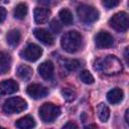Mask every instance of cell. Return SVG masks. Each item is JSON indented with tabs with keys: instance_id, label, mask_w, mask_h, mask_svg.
Returning a JSON list of instances; mask_svg holds the SVG:
<instances>
[{
	"instance_id": "6da1fadb",
	"label": "cell",
	"mask_w": 129,
	"mask_h": 129,
	"mask_svg": "<svg viewBox=\"0 0 129 129\" xmlns=\"http://www.w3.org/2000/svg\"><path fill=\"white\" fill-rule=\"evenodd\" d=\"M94 69L107 76L117 75L122 72L123 67L121 61L115 55H107L95 61Z\"/></svg>"
},
{
	"instance_id": "7a4b0ae2",
	"label": "cell",
	"mask_w": 129,
	"mask_h": 129,
	"mask_svg": "<svg viewBox=\"0 0 129 129\" xmlns=\"http://www.w3.org/2000/svg\"><path fill=\"white\" fill-rule=\"evenodd\" d=\"M60 44H61V47L67 52H70V53L76 52L81 47L82 35L76 30L68 31L61 36Z\"/></svg>"
},
{
	"instance_id": "3957f363",
	"label": "cell",
	"mask_w": 129,
	"mask_h": 129,
	"mask_svg": "<svg viewBox=\"0 0 129 129\" xmlns=\"http://www.w3.org/2000/svg\"><path fill=\"white\" fill-rule=\"evenodd\" d=\"M39 117L44 123L53 122L60 114V109L58 106L52 103H44L38 110Z\"/></svg>"
},
{
	"instance_id": "277c9868",
	"label": "cell",
	"mask_w": 129,
	"mask_h": 129,
	"mask_svg": "<svg viewBox=\"0 0 129 129\" xmlns=\"http://www.w3.org/2000/svg\"><path fill=\"white\" fill-rule=\"evenodd\" d=\"M77 13L80 20L84 23H93L99 19V11L91 5H80L77 8Z\"/></svg>"
},
{
	"instance_id": "5b68a950",
	"label": "cell",
	"mask_w": 129,
	"mask_h": 129,
	"mask_svg": "<svg viewBox=\"0 0 129 129\" xmlns=\"http://www.w3.org/2000/svg\"><path fill=\"white\" fill-rule=\"evenodd\" d=\"M27 107V103L20 97H12L5 101L3 105V111L6 114H15L24 111Z\"/></svg>"
},
{
	"instance_id": "8992f818",
	"label": "cell",
	"mask_w": 129,
	"mask_h": 129,
	"mask_svg": "<svg viewBox=\"0 0 129 129\" xmlns=\"http://www.w3.org/2000/svg\"><path fill=\"white\" fill-rule=\"evenodd\" d=\"M110 26L118 32H125L128 29V15L126 12H118L114 14L109 20Z\"/></svg>"
},
{
	"instance_id": "52a82bcc",
	"label": "cell",
	"mask_w": 129,
	"mask_h": 129,
	"mask_svg": "<svg viewBox=\"0 0 129 129\" xmlns=\"http://www.w3.org/2000/svg\"><path fill=\"white\" fill-rule=\"evenodd\" d=\"M42 54V48L38 46L35 43H29L26 45V47L21 50L20 55L21 57L29 60V61H35L37 60Z\"/></svg>"
},
{
	"instance_id": "ba28073f",
	"label": "cell",
	"mask_w": 129,
	"mask_h": 129,
	"mask_svg": "<svg viewBox=\"0 0 129 129\" xmlns=\"http://www.w3.org/2000/svg\"><path fill=\"white\" fill-rule=\"evenodd\" d=\"M113 43L114 38L107 31L101 30L95 36V44L98 48H109L113 45Z\"/></svg>"
},
{
	"instance_id": "9c48e42d",
	"label": "cell",
	"mask_w": 129,
	"mask_h": 129,
	"mask_svg": "<svg viewBox=\"0 0 129 129\" xmlns=\"http://www.w3.org/2000/svg\"><path fill=\"white\" fill-rule=\"evenodd\" d=\"M26 93L28 94V96H30L32 99L38 100V99H42L44 98L48 91L45 87L39 85V84H31L27 87L26 89Z\"/></svg>"
},
{
	"instance_id": "30bf717a",
	"label": "cell",
	"mask_w": 129,
	"mask_h": 129,
	"mask_svg": "<svg viewBox=\"0 0 129 129\" xmlns=\"http://www.w3.org/2000/svg\"><path fill=\"white\" fill-rule=\"evenodd\" d=\"M33 34L39 41H41L45 45H52L54 43V38H53L52 34L48 31H46L45 29L35 28L33 30Z\"/></svg>"
},
{
	"instance_id": "8fae6325",
	"label": "cell",
	"mask_w": 129,
	"mask_h": 129,
	"mask_svg": "<svg viewBox=\"0 0 129 129\" xmlns=\"http://www.w3.org/2000/svg\"><path fill=\"white\" fill-rule=\"evenodd\" d=\"M38 73L41 76L42 79L46 80V81H50L53 78V72H54V66L51 61L47 60L42 62L39 67H38Z\"/></svg>"
},
{
	"instance_id": "7c38bea8",
	"label": "cell",
	"mask_w": 129,
	"mask_h": 129,
	"mask_svg": "<svg viewBox=\"0 0 129 129\" xmlns=\"http://www.w3.org/2000/svg\"><path fill=\"white\" fill-rule=\"evenodd\" d=\"M18 91V84L14 80H5L0 83V93L3 95L13 94Z\"/></svg>"
},
{
	"instance_id": "4fadbf2b",
	"label": "cell",
	"mask_w": 129,
	"mask_h": 129,
	"mask_svg": "<svg viewBox=\"0 0 129 129\" xmlns=\"http://www.w3.org/2000/svg\"><path fill=\"white\" fill-rule=\"evenodd\" d=\"M50 10L45 7H36L34 9V20L37 24H42L46 22L49 18Z\"/></svg>"
},
{
	"instance_id": "5bb4252c",
	"label": "cell",
	"mask_w": 129,
	"mask_h": 129,
	"mask_svg": "<svg viewBox=\"0 0 129 129\" xmlns=\"http://www.w3.org/2000/svg\"><path fill=\"white\" fill-rule=\"evenodd\" d=\"M18 129H32L35 126V121L31 116H24L15 122Z\"/></svg>"
},
{
	"instance_id": "9a60e30c",
	"label": "cell",
	"mask_w": 129,
	"mask_h": 129,
	"mask_svg": "<svg viewBox=\"0 0 129 129\" xmlns=\"http://www.w3.org/2000/svg\"><path fill=\"white\" fill-rule=\"evenodd\" d=\"M11 66V57L8 53L0 51V74H6Z\"/></svg>"
},
{
	"instance_id": "2e32d148",
	"label": "cell",
	"mask_w": 129,
	"mask_h": 129,
	"mask_svg": "<svg viewBox=\"0 0 129 129\" xmlns=\"http://www.w3.org/2000/svg\"><path fill=\"white\" fill-rule=\"evenodd\" d=\"M123 91L119 88H115L111 91L108 92L107 94V99L111 104H118L122 101L123 99Z\"/></svg>"
},
{
	"instance_id": "e0dca14e",
	"label": "cell",
	"mask_w": 129,
	"mask_h": 129,
	"mask_svg": "<svg viewBox=\"0 0 129 129\" xmlns=\"http://www.w3.org/2000/svg\"><path fill=\"white\" fill-rule=\"evenodd\" d=\"M20 39H21V34L19 32V30L17 29H12L10 30L7 35H6V40H7V43L14 47L16 45H18V43L20 42Z\"/></svg>"
},
{
	"instance_id": "ac0fdd59",
	"label": "cell",
	"mask_w": 129,
	"mask_h": 129,
	"mask_svg": "<svg viewBox=\"0 0 129 129\" xmlns=\"http://www.w3.org/2000/svg\"><path fill=\"white\" fill-rule=\"evenodd\" d=\"M32 69L26 64H20L16 71L17 76L23 81H28L32 77Z\"/></svg>"
},
{
	"instance_id": "d6986e66",
	"label": "cell",
	"mask_w": 129,
	"mask_h": 129,
	"mask_svg": "<svg viewBox=\"0 0 129 129\" xmlns=\"http://www.w3.org/2000/svg\"><path fill=\"white\" fill-rule=\"evenodd\" d=\"M97 115L101 122H107L110 117V109L104 103H100L97 106Z\"/></svg>"
},
{
	"instance_id": "ffe728a7",
	"label": "cell",
	"mask_w": 129,
	"mask_h": 129,
	"mask_svg": "<svg viewBox=\"0 0 129 129\" xmlns=\"http://www.w3.org/2000/svg\"><path fill=\"white\" fill-rule=\"evenodd\" d=\"M58 16H59V19L61 20V22L66 25H71L73 22H74V17H73V14L72 12L67 9V8H63L59 11L58 13Z\"/></svg>"
},
{
	"instance_id": "44dd1931",
	"label": "cell",
	"mask_w": 129,
	"mask_h": 129,
	"mask_svg": "<svg viewBox=\"0 0 129 129\" xmlns=\"http://www.w3.org/2000/svg\"><path fill=\"white\" fill-rule=\"evenodd\" d=\"M27 5L25 3H19L14 8V17L17 19H24V17L27 14Z\"/></svg>"
},
{
	"instance_id": "7402d4cb",
	"label": "cell",
	"mask_w": 129,
	"mask_h": 129,
	"mask_svg": "<svg viewBox=\"0 0 129 129\" xmlns=\"http://www.w3.org/2000/svg\"><path fill=\"white\" fill-rule=\"evenodd\" d=\"M81 63L77 59H63L62 60V67L69 71V72H74L80 68Z\"/></svg>"
},
{
	"instance_id": "603a6c76",
	"label": "cell",
	"mask_w": 129,
	"mask_h": 129,
	"mask_svg": "<svg viewBox=\"0 0 129 129\" xmlns=\"http://www.w3.org/2000/svg\"><path fill=\"white\" fill-rule=\"evenodd\" d=\"M60 93H61V96L63 97V99L67 102H72L77 97V93L75 92V90H73L71 88H62Z\"/></svg>"
},
{
	"instance_id": "cb8c5ba5",
	"label": "cell",
	"mask_w": 129,
	"mask_h": 129,
	"mask_svg": "<svg viewBox=\"0 0 129 129\" xmlns=\"http://www.w3.org/2000/svg\"><path fill=\"white\" fill-rule=\"evenodd\" d=\"M80 79H81V81L83 83L88 84V85L93 84L94 81H95L94 80V77L92 76V74L89 71H82L81 74H80Z\"/></svg>"
},
{
	"instance_id": "d4e9b609",
	"label": "cell",
	"mask_w": 129,
	"mask_h": 129,
	"mask_svg": "<svg viewBox=\"0 0 129 129\" xmlns=\"http://www.w3.org/2000/svg\"><path fill=\"white\" fill-rule=\"evenodd\" d=\"M119 3H120V2H119L118 0H104V1H102V4H103L107 9H112V8L118 6Z\"/></svg>"
},
{
	"instance_id": "484cf974",
	"label": "cell",
	"mask_w": 129,
	"mask_h": 129,
	"mask_svg": "<svg viewBox=\"0 0 129 129\" xmlns=\"http://www.w3.org/2000/svg\"><path fill=\"white\" fill-rule=\"evenodd\" d=\"M50 28H51V30L53 31V32H55V33H58L60 30H61V28H62V26H61V24L57 21V20H52L51 22H50Z\"/></svg>"
},
{
	"instance_id": "4316f807",
	"label": "cell",
	"mask_w": 129,
	"mask_h": 129,
	"mask_svg": "<svg viewBox=\"0 0 129 129\" xmlns=\"http://www.w3.org/2000/svg\"><path fill=\"white\" fill-rule=\"evenodd\" d=\"M62 129H79V128H78V125L75 122H68L62 127Z\"/></svg>"
},
{
	"instance_id": "83f0119b",
	"label": "cell",
	"mask_w": 129,
	"mask_h": 129,
	"mask_svg": "<svg viewBox=\"0 0 129 129\" xmlns=\"http://www.w3.org/2000/svg\"><path fill=\"white\" fill-rule=\"evenodd\" d=\"M6 18V10L4 7H1L0 6V23L3 22Z\"/></svg>"
},
{
	"instance_id": "f1b7e54d",
	"label": "cell",
	"mask_w": 129,
	"mask_h": 129,
	"mask_svg": "<svg viewBox=\"0 0 129 129\" xmlns=\"http://www.w3.org/2000/svg\"><path fill=\"white\" fill-rule=\"evenodd\" d=\"M85 129H99V128H98V126H97V125H95V124H91V125L86 126V127H85Z\"/></svg>"
},
{
	"instance_id": "f546056e",
	"label": "cell",
	"mask_w": 129,
	"mask_h": 129,
	"mask_svg": "<svg viewBox=\"0 0 129 129\" xmlns=\"http://www.w3.org/2000/svg\"><path fill=\"white\" fill-rule=\"evenodd\" d=\"M124 57H125L126 62L128 63V47H126V48H125V51H124Z\"/></svg>"
},
{
	"instance_id": "4dcf8cb0",
	"label": "cell",
	"mask_w": 129,
	"mask_h": 129,
	"mask_svg": "<svg viewBox=\"0 0 129 129\" xmlns=\"http://www.w3.org/2000/svg\"><path fill=\"white\" fill-rule=\"evenodd\" d=\"M128 114H129V110H126V112H125V121H126V123H128Z\"/></svg>"
},
{
	"instance_id": "1f68e13d",
	"label": "cell",
	"mask_w": 129,
	"mask_h": 129,
	"mask_svg": "<svg viewBox=\"0 0 129 129\" xmlns=\"http://www.w3.org/2000/svg\"><path fill=\"white\" fill-rule=\"evenodd\" d=\"M0 129H3V128H2V127H1V126H0Z\"/></svg>"
}]
</instances>
